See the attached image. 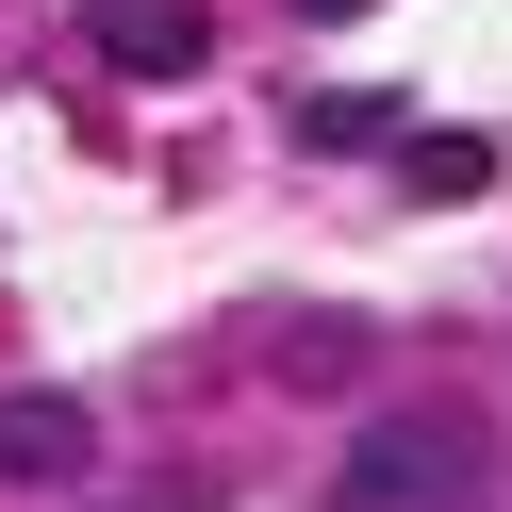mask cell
Masks as SVG:
<instances>
[{
	"label": "cell",
	"instance_id": "obj_1",
	"mask_svg": "<svg viewBox=\"0 0 512 512\" xmlns=\"http://www.w3.org/2000/svg\"><path fill=\"white\" fill-rule=\"evenodd\" d=\"M479 479H496L479 413H380V430H347V463H331V512H463Z\"/></svg>",
	"mask_w": 512,
	"mask_h": 512
},
{
	"label": "cell",
	"instance_id": "obj_2",
	"mask_svg": "<svg viewBox=\"0 0 512 512\" xmlns=\"http://www.w3.org/2000/svg\"><path fill=\"white\" fill-rule=\"evenodd\" d=\"M83 463H100V413H83V397H50V380H17V397H0V479L67 496Z\"/></svg>",
	"mask_w": 512,
	"mask_h": 512
},
{
	"label": "cell",
	"instance_id": "obj_3",
	"mask_svg": "<svg viewBox=\"0 0 512 512\" xmlns=\"http://www.w3.org/2000/svg\"><path fill=\"white\" fill-rule=\"evenodd\" d=\"M83 34H100L133 83H166V67H199V50H215V17H199V0H83Z\"/></svg>",
	"mask_w": 512,
	"mask_h": 512
},
{
	"label": "cell",
	"instance_id": "obj_4",
	"mask_svg": "<svg viewBox=\"0 0 512 512\" xmlns=\"http://www.w3.org/2000/svg\"><path fill=\"white\" fill-rule=\"evenodd\" d=\"M397 182H413V199H479V149H446V133H430V149H397Z\"/></svg>",
	"mask_w": 512,
	"mask_h": 512
},
{
	"label": "cell",
	"instance_id": "obj_5",
	"mask_svg": "<svg viewBox=\"0 0 512 512\" xmlns=\"http://www.w3.org/2000/svg\"><path fill=\"white\" fill-rule=\"evenodd\" d=\"M380 116H397V100H298V133L314 149H380Z\"/></svg>",
	"mask_w": 512,
	"mask_h": 512
},
{
	"label": "cell",
	"instance_id": "obj_6",
	"mask_svg": "<svg viewBox=\"0 0 512 512\" xmlns=\"http://www.w3.org/2000/svg\"><path fill=\"white\" fill-rule=\"evenodd\" d=\"M314 17H347V0H314Z\"/></svg>",
	"mask_w": 512,
	"mask_h": 512
}]
</instances>
